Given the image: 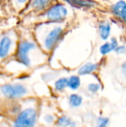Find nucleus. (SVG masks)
I'll list each match as a JSON object with an SVG mask.
<instances>
[{
    "label": "nucleus",
    "mask_w": 126,
    "mask_h": 127,
    "mask_svg": "<svg viewBox=\"0 0 126 127\" xmlns=\"http://www.w3.org/2000/svg\"><path fill=\"white\" fill-rule=\"evenodd\" d=\"M80 86V79L78 76H71L68 79V87L71 89H77Z\"/></svg>",
    "instance_id": "12"
},
{
    "label": "nucleus",
    "mask_w": 126,
    "mask_h": 127,
    "mask_svg": "<svg viewBox=\"0 0 126 127\" xmlns=\"http://www.w3.org/2000/svg\"><path fill=\"white\" fill-rule=\"evenodd\" d=\"M68 14L66 7L60 4L52 6L46 13L47 19L51 22H59L63 20Z\"/></svg>",
    "instance_id": "5"
},
{
    "label": "nucleus",
    "mask_w": 126,
    "mask_h": 127,
    "mask_svg": "<svg viewBox=\"0 0 126 127\" xmlns=\"http://www.w3.org/2000/svg\"><path fill=\"white\" fill-rule=\"evenodd\" d=\"M50 2V0H30L31 8L35 10H42L45 9Z\"/></svg>",
    "instance_id": "7"
},
{
    "label": "nucleus",
    "mask_w": 126,
    "mask_h": 127,
    "mask_svg": "<svg viewBox=\"0 0 126 127\" xmlns=\"http://www.w3.org/2000/svg\"><path fill=\"white\" fill-rule=\"evenodd\" d=\"M82 103V97L76 94H73L69 97V103L72 107H78Z\"/></svg>",
    "instance_id": "13"
},
{
    "label": "nucleus",
    "mask_w": 126,
    "mask_h": 127,
    "mask_svg": "<svg viewBox=\"0 0 126 127\" xmlns=\"http://www.w3.org/2000/svg\"><path fill=\"white\" fill-rule=\"evenodd\" d=\"M115 51L118 54H124L126 53V48L123 45H121V46H118L116 49H115Z\"/></svg>",
    "instance_id": "19"
},
{
    "label": "nucleus",
    "mask_w": 126,
    "mask_h": 127,
    "mask_svg": "<svg viewBox=\"0 0 126 127\" xmlns=\"http://www.w3.org/2000/svg\"><path fill=\"white\" fill-rule=\"evenodd\" d=\"M119 17L121 18L124 22H126V10L125 11H123V12L120 14V16Z\"/></svg>",
    "instance_id": "22"
},
{
    "label": "nucleus",
    "mask_w": 126,
    "mask_h": 127,
    "mask_svg": "<svg viewBox=\"0 0 126 127\" xmlns=\"http://www.w3.org/2000/svg\"><path fill=\"white\" fill-rule=\"evenodd\" d=\"M122 71H123V74L126 76V62L124 63L122 65Z\"/></svg>",
    "instance_id": "23"
},
{
    "label": "nucleus",
    "mask_w": 126,
    "mask_h": 127,
    "mask_svg": "<svg viewBox=\"0 0 126 127\" xmlns=\"http://www.w3.org/2000/svg\"><path fill=\"white\" fill-rule=\"evenodd\" d=\"M109 120L106 118H100L98 119V126L100 127H106L108 124Z\"/></svg>",
    "instance_id": "18"
},
{
    "label": "nucleus",
    "mask_w": 126,
    "mask_h": 127,
    "mask_svg": "<svg viewBox=\"0 0 126 127\" xmlns=\"http://www.w3.org/2000/svg\"><path fill=\"white\" fill-rule=\"evenodd\" d=\"M57 125L61 127H73L75 126V124L67 116H62L57 121Z\"/></svg>",
    "instance_id": "14"
},
{
    "label": "nucleus",
    "mask_w": 126,
    "mask_h": 127,
    "mask_svg": "<svg viewBox=\"0 0 126 127\" xmlns=\"http://www.w3.org/2000/svg\"><path fill=\"white\" fill-rule=\"evenodd\" d=\"M88 91L91 93H96L100 89V85L99 83H91L88 85Z\"/></svg>",
    "instance_id": "17"
},
{
    "label": "nucleus",
    "mask_w": 126,
    "mask_h": 127,
    "mask_svg": "<svg viewBox=\"0 0 126 127\" xmlns=\"http://www.w3.org/2000/svg\"><path fill=\"white\" fill-rule=\"evenodd\" d=\"M111 33V25L108 22H102L100 25V34L102 39H107Z\"/></svg>",
    "instance_id": "10"
},
{
    "label": "nucleus",
    "mask_w": 126,
    "mask_h": 127,
    "mask_svg": "<svg viewBox=\"0 0 126 127\" xmlns=\"http://www.w3.org/2000/svg\"><path fill=\"white\" fill-rule=\"evenodd\" d=\"M126 10V2L123 0L117 1L112 6V11L116 15L120 16V14Z\"/></svg>",
    "instance_id": "11"
},
{
    "label": "nucleus",
    "mask_w": 126,
    "mask_h": 127,
    "mask_svg": "<svg viewBox=\"0 0 126 127\" xmlns=\"http://www.w3.org/2000/svg\"><path fill=\"white\" fill-rule=\"evenodd\" d=\"M63 29L61 27H56L53 28L45 37L44 45L46 50H51L57 44L62 37Z\"/></svg>",
    "instance_id": "4"
},
{
    "label": "nucleus",
    "mask_w": 126,
    "mask_h": 127,
    "mask_svg": "<svg viewBox=\"0 0 126 127\" xmlns=\"http://www.w3.org/2000/svg\"><path fill=\"white\" fill-rule=\"evenodd\" d=\"M29 0H12L13 2H14L16 5H22L26 4Z\"/></svg>",
    "instance_id": "21"
},
{
    "label": "nucleus",
    "mask_w": 126,
    "mask_h": 127,
    "mask_svg": "<svg viewBox=\"0 0 126 127\" xmlns=\"http://www.w3.org/2000/svg\"><path fill=\"white\" fill-rule=\"evenodd\" d=\"M36 48V44L31 41L24 39L18 43L16 51V57L17 60L24 65L29 67L31 63L30 58V52Z\"/></svg>",
    "instance_id": "1"
},
{
    "label": "nucleus",
    "mask_w": 126,
    "mask_h": 127,
    "mask_svg": "<svg viewBox=\"0 0 126 127\" xmlns=\"http://www.w3.org/2000/svg\"><path fill=\"white\" fill-rule=\"evenodd\" d=\"M54 86H55V89L57 91L61 92V91L64 90L68 86V79L65 78V77L60 78L57 81H56Z\"/></svg>",
    "instance_id": "15"
},
{
    "label": "nucleus",
    "mask_w": 126,
    "mask_h": 127,
    "mask_svg": "<svg viewBox=\"0 0 126 127\" xmlns=\"http://www.w3.org/2000/svg\"><path fill=\"white\" fill-rule=\"evenodd\" d=\"M14 42L9 33H5L0 37V60L7 58L13 47Z\"/></svg>",
    "instance_id": "6"
},
{
    "label": "nucleus",
    "mask_w": 126,
    "mask_h": 127,
    "mask_svg": "<svg viewBox=\"0 0 126 127\" xmlns=\"http://www.w3.org/2000/svg\"><path fill=\"white\" fill-rule=\"evenodd\" d=\"M0 93L5 98L14 100L24 97L27 90L22 84H5L0 87Z\"/></svg>",
    "instance_id": "3"
},
{
    "label": "nucleus",
    "mask_w": 126,
    "mask_h": 127,
    "mask_svg": "<svg viewBox=\"0 0 126 127\" xmlns=\"http://www.w3.org/2000/svg\"><path fill=\"white\" fill-rule=\"evenodd\" d=\"M112 51H114V48L112 44L111 43V42L103 44L100 48V51L102 55H105V54L110 53Z\"/></svg>",
    "instance_id": "16"
},
{
    "label": "nucleus",
    "mask_w": 126,
    "mask_h": 127,
    "mask_svg": "<svg viewBox=\"0 0 126 127\" xmlns=\"http://www.w3.org/2000/svg\"><path fill=\"white\" fill-rule=\"evenodd\" d=\"M45 121H46L47 123H52L53 121H54V118H53V115H47L45 117Z\"/></svg>",
    "instance_id": "20"
},
{
    "label": "nucleus",
    "mask_w": 126,
    "mask_h": 127,
    "mask_svg": "<svg viewBox=\"0 0 126 127\" xmlns=\"http://www.w3.org/2000/svg\"><path fill=\"white\" fill-rule=\"evenodd\" d=\"M68 3L71 4L74 7H91L95 3L91 1H84V0H65Z\"/></svg>",
    "instance_id": "8"
},
{
    "label": "nucleus",
    "mask_w": 126,
    "mask_h": 127,
    "mask_svg": "<svg viewBox=\"0 0 126 127\" xmlns=\"http://www.w3.org/2000/svg\"><path fill=\"white\" fill-rule=\"evenodd\" d=\"M37 112L33 107L22 109L17 115L13 126L15 127H33L36 122Z\"/></svg>",
    "instance_id": "2"
},
{
    "label": "nucleus",
    "mask_w": 126,
    "mask_h": 127,
    "mask_svg": "<svg viewBox=\"0 0 126 127\" xmlns=\"http://www.w3.org/2000/svg\"><path fill=\"white\" fill-rule=\"evenodd\" d=\"M98 67V64H95V63H87L85 65H84L83 66H82L79 70V74L80 75H86V74H89L91 73H92L93 71H96L97 68Z\"/></svg>",
    "instance_id": "9"
}]
</instances>
